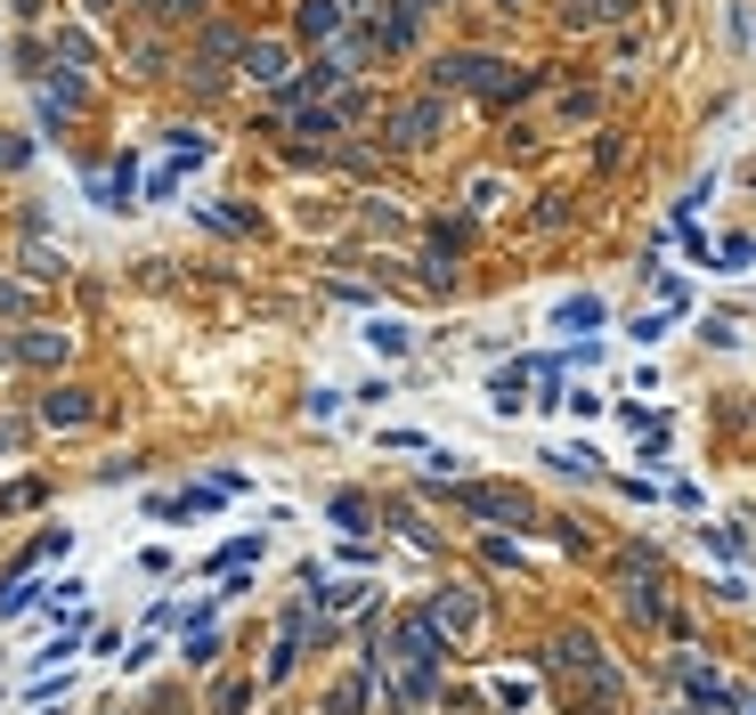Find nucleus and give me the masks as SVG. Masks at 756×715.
Wrapping results in <instances>:
<instances>
[{
  "label": "nucleus",
  "instance_id": "f257e3e1",
  "mask_svg": "<svg viewBox=\"0 0 756 715\" xmlns=\"http://www.w3.org/2000/svg\"><path fill=\"white\" fill-rule=\"evenodd\" d=\"M561 326H578V333L602 326V301H570V309H561Z\"/></svg>",
  "mask_w": 756,
  "mask_h": 715
}]
</instances>
